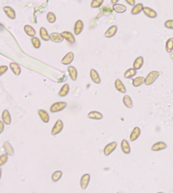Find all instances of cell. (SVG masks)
Masks as SVG:
<instances>
[{
  "label": "cell",
  "mask_w": 173,
  "mask_h": 193,
  "mask_svg": "<svg viewBox=\"0 0 173 193\" xmlns=\"http://www.w3.org/2000/svg\"><path fill=\"white\" fill-rule=\"evenodd\" d=\"M83 27H84V24H83V21H81V20H77L76 21L74 25V34L75 35H79L81 34L82 30H83Z\"/></svg>",
  "instance_id": "10"
},
{
  "label": "cell",
  "mask_w": 173,
  "mask_h": 193,
  "mask_svg": "<svg viewBox=\"0 0 173 193\" xmlns=\"http://www.w3.org/2000/svg\"><path fill=\"white\" fill-rule=\"evenodd\" d=\"M74 60V53L73 52H69L66 53V55H65L62 60H61V64L64 65H69L72 63V61Z\"/></svg>",
  "instance_id": "8"
},
{
  "label": "cell",
  "mask_w": 173,
  "mask_h": 193,
  "mask_svg": "<svg viewBox=\"0 0 173 193\" xmlns=\"http://www.w3.org/2000/svg\"><path fill=\"white\" fill-rule=\"evenodd\" d=\"M116 32H117L116 25H111L110 28L106 31L105 33H104V36H105V37H107V38H111V37H113L116 34Z\"/></svg>",
  "instance_id": "20"
},
{
  "label": "cell",
  "mask_w": 173,
  "mask_h": 193,
  "mask_svg": "<svg viewBox=\"0 0 173 193\" xmlns=\"http://www.w3.org/2000/svg\"><path fill=\"white\" fill-rule=\"evenodd\" d=\"M141 135V129L138 126L134 127V129L132 130L131 134H130V141H135L138 139V137Z\"/></svg>",
  "instance_id": "13"
},
{
  "label": "cell",
  "mask_w": 173,
  "mask_h": 193,
  "mask_svg": "<svg viewBox=\"0 0 173 193\" xmlns=\"http://www.w3.org/2000/svg\"><path fill=\"white\" fill-rule=\"evenodd\" d=\"M88 117L91 119H95V120H100L103 119V114L99 111H91L88 113Z\"/></svg>",
  "instance_id": "26"
},
{
  "label": "cell",
  "mask_w": 173,
  "mask_h": 193,
  "mask_svg": "<svg viewBox=\"0 0 173 193\" xmlns=\"http://www.w3.org/2000/svg\"><path fill=\"white\" fill-rule=\"evenodd\" d=\"M2 168H1V167H0V179H1V177H2Z\"/></svg>",
  "instance_id": "44"
},
{
  "label": "cell",
  "mask_w": 173,
  "mask_h": 193,
  "mask_svg": "<svg viewBox=\"0 0 173 193\" xmlns=\"http://www.w3.org/2000/svg\"><path fill=\"white\" fill-rule=\"evenodd\" d=\"M166 50L167 53H171L173 51V37L169 38L166 43Z\"/></svg>",
  "instance_id": "34"
},
{
  "label": "cell",
  "mask_w": 173,
  "mask_h": 193,
  "mask_svg": "<svg viewBox=\"0 0 173 193\" xmlns=\"http://www.w3.org/2000/svg\"><path fill=\"white\" fill-rule=\"evenodd\" d=\"M64 128V123L61 119H57L55 124L53 125L52 130H51V135L52 136H56L58 134H60Z\"/></svg>",
  "instance_id": "3"
},
{
  "label": "cell",
  "mask_w": 173,
  "mask_h": 193,
  "mask_svg": "<svg viewBox=\"0 0 173 193\" xmlns=\"http://www.w3.org/2000/svg\"><path fill=\"white\" fill-rule=\"evenodd\" d=\"M8 158H9V156L7 154H2L0 155V167L4 165L8 162Z\"/></svg>",
  "instance_id": "38"
},
{
  "label": "cell",
  "mask_w": 173,
  "mask_h": 193,
  "mask_svg": "<svg viewBox=\"0 0 173 193\" xmlns=\"http://www.w3.org/2000/svg\"><path fill=\"white\" fill-rule=\"evenodd\" d=\"M104 3V0H92L91 3L92 8H99Z\"/></svg>",
  "instance_id": "37"
},
{
  "label": "cell",
  "mask_w": 173,
  "mask_h": 193,
  "mask_svg": "<svg viewBox=\"0 0 173 193\" xmlns=\"http://www.w3.org/2000/svg\"><path fill=\"white\" fill-rule=\"evenodd\" d=\"M120 148H121L122 152H124L125 154H130V153H131V147H130V144H129V142H128L126 139H123V140L121 141Z\"/></svg>",
  "instance_id": "9"
},
{
  "label": "cell",
  "mask_w": 173,
  "mask_h": 193,
  "mask_svg": "<svg viewBox=\"0 0 173 193\" xmlns=\"http://www.w3.org/2000/svg\"><path fill=\"white\" fill-rule=\"evenodd\" d=\"M32 44L35 48L37 49V48H39L41 47V41H40V39L38 37H32Z\"/></svg>",
  "instance_id": "36"
},
{
  "label": "cell",
  "mask_w": 173,
  "mask_h": 193,
  "mask_svg": "<svg viewBox=\"0 0 173 193\" xmlns=\"http://www.w3.org/2000/svg\"><path fill=\"white\" fill-rule=\"evenodd\" d=\"M10 67L12 72L14 73L15 75H20L21 73V66L18 64L17 63H14V62H11L10 64Z\"/></svg>",
  "instance_id": "24"
},
{
  "label": "cell",
  "mask_w": 173,
  "mask_h": 193,
  "mask_svg": "<svg viewBox=\"0 0 173 193\" xmlns=\"http://www.w3.org/2000/svg\"><path fill=\"white\" fill-rule=\"evenodd\" d=\"M62 175H63V173H62L61 170H56V171H54V172L52 174V176H51L52 181H53V182H57V181H59V180L61 179Z\"/></svg>",
  "instance_id": "32"
},
{
  "label": "cell",
  "mask_w": 173,
  "mask_h": 193,
  "mask_svg": "<svg viewBox=\"0 0 173 193\" xmlns=\"http://www.w3.org/2000/svg\"><path fill=\"white\" fill-rule=\"evenodd\" d=\"M90 175L86 173L83 176L81 177V179H80V186L82 190H86L88 188V186L89 185V182H90Z\"/></svg>",
  "instance_id": "5"
},
{
  "label": "cell",
  "mask_w": 173,
  "mask_h": 193,
  "mask_svg": "<svg viewBox=\"0 0 173 193\" xmlns=\"http://www.w3.org/2000/svg\"><path fill=\"white\" fill-rule=\"evenodd\" d=\"M157 193H164V192H157Z\"/></svg>",
  "instance_id": "45"
},
{
  "label": "cell",
  "mask_w": 173,
  "mask_h": 193,
  "mask_svg": "<svg viewBox=\"0 0 173 193\" xmlns=\"http://www.w3.org/2000/svg\"><path fill=\"white\" fill-rule=\"evenodd\" d=\"M50 41L53 42H61L64 41V38L61 33H58V32H53L50 34Z\"/></svg>",
  "instance_id": "22"
},
{
  "label": "cell",
  "mask_w": 173,
  "mask_h": 193,
  "mask_svg": "<svg viewBox=\"0 0 173 193\" xmlns=\"http://www.w3.org/2000/svg\"><path fill=\"white\" fill-rule=\"evenodd\" d=\"M90 77H91V80H92L95 84H100L101 82V78H100V75L98 73V71L94 69H92L90 70Z\"/></svg>",
  "instance_id": "11"
},
{
  "label": "cell",
  "mask_w": 173,
  "mask_h": 193,
  "mask_svg": "<svg viewBox=\"0 0 173 193\" xmlns=\"http://www.w3.org/2000/svg\"><path fill=\"white\" fill-rule=\"evenodd\" d=\"M165 26L166 28L173 30V20H168L165 22Z\"/></svg>",
  "instance_id": "39"
},
{
  "label": "cell",
  "mask_w": 173,
  "mask_h": 193,
  "mask_svg": "<svg viewBox=\"0 0 173 193\" xmlns=\"http://www.w3.org/2000/svg\"><path fill=\"white\" fill-rule=\"evenodd\" d=\"M46 18L48 22H49L51 24H53V23H54V22L56 21V15H55L54 13H53V12H49V13L47 14Z\"/></svg>",
  "instance_id": "35"
},
{
  "label": "cell",
  "mask_w": 173,
  "mask_h": 193,
  "mask_svg": "<svg viewBox=\"0 0 173 193\" xmlns=\"http://www.w3.org/2000/svg\"><path fill=\"white\" fill-rule=\"evenodd\" d=\"M67 103L65 102H56L53 103L50 107V112L51 113H58L62 111L66 108Z\"/></svg>",
  "instance_id": "2"
},
{
  "label": "cell",
  "mask_w": 173,
  "mask_h": 193,
  "mask_svg": "<svg viewBox=\"0 0 173 193\" xmlns=\"http://www.w3.org/2000/svg\"><path fill=\"white\" fill-rule=\"evenodd\" d=\"M61 35L63 37V38L65 40H66L68 42L70 43H74L76 42V39H75V37L73 35V33H71V32H68V31H65L61 33Z\"/></svg>",
  "instance_id": "17"
},
{
  "label": "cell",
  "mask_w": 173,
  "mask_h": 193,
  "mask_svg": "<svg viewBox=\"0 0 173 193\" xmlns=\"http://www.w3.org/2000/svg\"><path fill=\"white\" fill-rule=\"evenodd\" d=\"M122 101H123V104L127 107V109H132L133 108V101H132V99L129 95H125Z\"/></svg>",
  "instance_id": "21"
},
{
  "label": "cell",
  "mask_w": 173,
  "mask_h": 193,
  "mask_svg": "<svg viewBox=\"0 0 173 193\" xmlns=\"http://www.w3.org/2000/svg\"><path fill=\"white\" fill-rule=\"evenodd\" d=\"M39 35H40V37L42 40L43 41H49L50 40V35L49 34V32L47 31L46 28H44V27H41L40 28V31H39Z\"/></svg>",
  "instance_id": "23"
},
{
  "label": "cell",
  "mask_w": 173,
  "mask_h": 193,
  "mask_svg": "<svg viewBox=\"0 0 173 193\" xmlns=\"http://www.w3.org/2000/svg\"><path fill=\"white\" fill-rule=\"evenodd\" d=\"M113 10L115 11V12L118 13V14H122V13L127 11V7H126L125 5H123V4H114Z\"/></svg>",
  "instance_id": "29"
},
{
  "label": "cell",
  "mask_w": 173,
  "mask_h": 193,
  "mask_svg": "<svg viewBox=\"0 0 173 193\" xmlns=\"http://www.w3.org/2000/svg\"><path fill=\"white\" fill-rule=\"evenodd\" d=\"M118 2H119V0H111V3H112L113 4H117Z\"/></svg>",
  "instance_id": "43"
},
{
  "label": "cell",
  "mask_w": 173,
  "mask_h": 193,
  "mask_svg": "<svg viewBox=\"0 0 173 193\" xmlns=\"http://www.w3.org/2000/svg\"><path fill=\"white\" fill-rule=\"evenodd\" d=\"M125 1L131 6H134L135 5V0H125Z\"/></svg>",
  "instance_id": "42"
},
{
  "label": "cell",
  "mask_w": 173,
  "mask_h": 193,
  "mask_svg": "<svg viewBox=\"0 0 173 193\" xmlns=\"http://www.w3.org/2000/svg\"><path fill=\"white\" fill-rule=\"evenodd\" d=\"M8 70V66L6 65H0V76H2L3 75L5 74Z\"/></svg>",
  "instance_id": "40"
},
{
  "label": "cell",
  "mask_w": 173,
  "mask_h": 193,
  "mask_svg": "<svg viewBox=\"0 0 173 193\" xmlns=\"http://www.w3.org/2000/svg\"><path fill=\"white\" fill-rule=\"evenodd\" d=\"M38 115L40 117V119L42 120L43 123H49V113L47 112L46 110H44V109H39L38 111Z\"/></svg>",
  "instance_id": "14"
},
{
  "label": "cell",
  "mask_w": 173,
  "mask_h": 193,
  "mask_svg": "<svg viewBox=\"0 0 173 193\" xmlns=\"http://www.w3.org/2000/svg\"><path fill=\"white\" fill-rule=\"evenodd\" d=\"M3 10H4L5 14H6L10 19H11V20H14V19L16 18L15 11H14V10L12 7H10V6H4Z\"/></svg>",
  "instance_id": "12"
},
{
  "label": "cell",
  "mask_w": 173,
  "mask_h": 193,
  "mask_svg": "<svg viewBox=\"0 0 173 193\" xmlns=\"http://www.w3.org/2000/svg\"><path fill=\"white\" fill-rule=\"evenodd\" d=\"M24 31H25V32L26 33V35L29 36V37H35L36 36V30L33 27H32V25H26L25 26H24Z\"/></svg>",
  "instance_id": "28"
},
{
  "label": "cell",
  "mask_w": 173,
  "mask_h": 193,
  "mask_svg": "<svg viewBox=\"0 0 173 193\" xmlns=\"http://www.w3.org/2000/svg\"><path fill=\"white\" fill-rule=\"evenodd\" d=\"M143 12L144 13V14L146 16H148V18H151V19H154L157 16V13H156L155 10H154L153 9L149 7H144V10H143Z\"/></svg>",
  "instance_id": "19"
},
{
  "label": "cell",
  "mask_w": 173,
  "mask_h": 193,
  "mask_svg": "<svg viewBox=\"0 0 173 193\" xmlns=\"http://www.w3.org/2000/svg\"><path fill=\"white\" fill-rule=\"evenodd\" d=\"M159 71H157V70H153L151 72H149L148 75H147V76L145 77V80H144V84L146 86H150V85H152L153 83H155V81L159 78Z\"/></svg>",
  "instance_id": "1"
},
{
  "label": "cell",
  "mask_w": 173,
  "mask_h": 193,
  "mask_svg": "<svg viewBox=\"0 0 173 193\" xmlns=\"http://www.w3.org/2000/svg\"><path fill=\"white\" fill-rule=\"evenodd\" d=\"M144 10V5L143 4H135L134 6L132 9L131 13L132 14H138L139 13H141V11Z\"/></svg>",
  "instance_id": "33"
},
{
  "label": "cell",
  "mask_w": 173,
  "mask_h": 193,
  "mask_svg": "<svg viewBox=\"0 0 173 193\" xmlns=\"http://www.w3.org/2000/svg\"><path fill=\"white\" fill-rule=\"evenodd\" d=\"M115 87L117 91L121 93H126L127 92V88L123 84V82L120 81V79H116L115 81Z\"/></svg>",
  "instance_id": "16"
},
{
  "label": "cell",
  "mask_w": 173,
  "mask_h": 193,
  "mask_svg": "<svg viewBox=\"0 0 173 193\" xmlns=\"http://www.w3.org/2000/svg\"><path fill=\"white\" fill-rule=\"evenodd\" d=\"M68 73H69V75H70V77L71 79L73 81H77V70L75 68L74 66H72V65H70V66H68Z\"/></svg>",
  "instance_id": "18"
},
{
  "label": "cell",
  "mask_w": 173,
  "mask_h": 193,
  "mask_svg": "<svg viewBox=\"0 0 173 193\" xmlns=\"http://www.w3.org/2000/svg\"><path fill=\"white\" fill-rule=\"evenodd\" d=\"M166 148H167V145H166V142H164V141H158V142H155V144H153L151 150L154 152H158L164 150Z\"/></svg>",
  "instance_id": "15"
},
{
  "label": "cell",
  "mask_w": 173,
  "mask_h": 193,
  "mask_svg": "<svg viewBox=\"0 0 173 193\" xmlns=\"http://www.w3.org/2000/svg\"><path fill=\"white\" fill-rule=\"evenodd\" d=\"M4 123L2 121V120H0V134H2L4 132Z\"/></svg>",
  "instance_id": "41"
},
{
  "label": "cell",
  "mask_w": 173,
  "mask_h": 193,
  "mask_svg": "<svg viewBox=\"0 0 173 193\" xmlns=\"http://www.w3.org/2000/svg\"><path fill=\"white\" fill-rule=\"evenodd\" d=\"M117 148V142L116 141H112L106 145L104 148V154L105 156H110L112 152H113Z\"/></svg>",
  "instance_id": "4"
},
{
  "label": "cell",
  "mask_w": 173,
  "mask_h": 193,
  "mask_svg": "<svg viewBox=\"0 0 173 193\" xmlns=\"http://www.w3.org/2000/svg\"><path fill=\"white\" fill-rule=\"evenodd\" d=\"M2 121L4 122V125H10L12 122V119H11L10 113L9 112L8 109H4L3 113H2Z\"/></svg>",
  "instance_id": "6"
},
{
  "label": "cell",
  "mask_w": 173,
  "mask_h": 193,
  "mask_svg": "<svg viewBox=\"0 0 173 193\" xmlns=\"http://www.w3.org/2000/svg\"><path fill=\"white\" fill-rule=\"evenodd\" d=\"M3 148H4V151L5 152V154H7L8 156H13L14 154V150L13 146L11 145L10 142L9 141H5L3 144Z\"/></svg>",
  "instance_id": "7"
},
{
  "label": "cell",
  "mask_w": 173,
  "mask_h": 193,
  "mask_svg": "<svg viewBox=\"0 0 173 193\" xmlns=\"http://www.w3.org/2000/svg\"><path fill=\"white\" fill-rule=\"evenodd\" d=\"M144 58L142 56H139L138 57L136 60H134V62H133V69H135L136 70H140L143 65H144Z\"/></svg>",
  "instance_id": "25"
},
{
  "label": "cell",
  "mask_w": 173,
  "mask_h": 193,
  "mask_svg": "<svg viewBox=\"0 0 173 193\" xmlns=\"http://www.w3.org/2000/svg\"><path fill=\"white\" fill-rule=\"evenodd\" d=\"M69 91H70V86L68 83H65L62 86V87L60 88V91H59V96L60 97H65L68 95Z\"/></svg>",
  "instance_id": "27"
},
{
  "label": "cell",
  "mask_w": 173,
  "mask_h": 193,
  "mask_svg": "<svg viewBox=\"0 0 173 193\" xmlns=\"http://www.w3.org/2000/svg\"><path fill=\"white\" fill-rule=\"evenodd\" d=\"M136 75H137V70L133 68H131V69H128L127 70H126V72L124 73V77L126 79H131Z\"/></svg>",
  "instance_id": "31"
},
{
  "label": "cell",
  "mask_w": 173,
  "mask_h": 193,
  "mask_svg": "<svg viewBox=\"0 0 173 193\" xmlns=\"http://www.w3.org/2000/svg\"><path fill=\"white\" fill-rule=\"evenodd\" d=\"M145 78L143 76H138V77L134 78V80L132 81V86L134 87H138L143 84H144Z\"/></svg>",
  "instance_id": "30"
}]
</instances>
